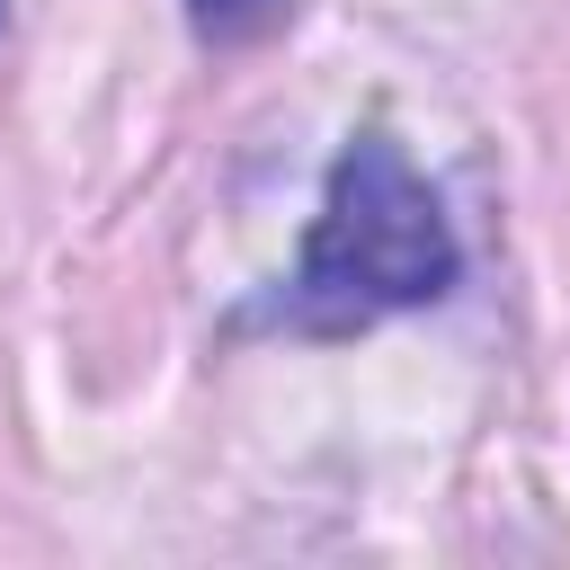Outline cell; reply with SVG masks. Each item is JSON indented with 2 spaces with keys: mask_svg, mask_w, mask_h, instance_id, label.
Masks as SVG:
<instances>
[{
  "mask_svg": "<svg viewBox=\"0 0 570 570\" xmlns=\"http://www.w3.org/2000/svg\"><path fill=\"white\" fill-rule=\"evenodd\" d=\"M463 276V240L436 205V187L401 160L392 134H356L330 160V196L321 223L285 276V294L267 303V321L312 330V338H347L383 312H419Z\"/></svg>",
  "mask_w": 570,
  "mask_h": 570,
  "instance_id": "6da1fadb",
  "label": "cell"
},
{
  "mask_svg": "<svg viewBox=\"0 0 570 570\" xmlns=\"http://www.w3.org/2000/svg\"><path fill=\"white\" fill-rule=\"evenodd\" d=\"M187 18H196L205 36H249V27L267 18V0H187Z\"/></svg>",
  "mask_w": 570,
  "mask_h": 570,
  "instance_id": "7a4b0ae2",
  "label": "cell"
},
{
  "mask_svg": "<svg viewBox=\"0 0 570 570\" xmlns=\"http://www.w3.org/2000/svg\"><path fill=\"white\" fill-rule=\"evenodd\" d=\"M0 18H9V0H0Z\"/></svg>",
  "mask_w": 570,
  "mask_h": 570,
  "instance_id": "3957f363",
  "label": "cell"
}]
</instances>
